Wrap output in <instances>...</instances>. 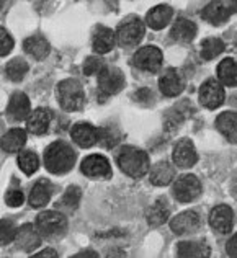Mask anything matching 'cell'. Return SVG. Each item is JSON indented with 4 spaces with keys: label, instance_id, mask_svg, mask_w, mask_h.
Returning a JSON list of instances; mask_svg holds the SVG:
<instances>
[{
    "label": "cell",
    "instance_id": "cell-1",
    "mask_svg": "<svg viewBox=\"0 0 237 258\" xmlns=\"http://www.w3.org/2000/svg\"><path fill=\"white\" fill-rule=\"evenodd\" d=\"M76 164V152L74 149L63 141H56L46 149L44 165L54 175H64Z\"/></svg>",
    "mask_w": 237,
    "mask_h": 258
},
{
    "label": "cell",
    "instance_id": "cell-2",
    "mask_svg": "<svg viewBox=\"0 0 237 258\" xmlns=\"http://www.w3.org/2000/svg\"><path fill=\"white\" fill-rule=\"evenodd\" d=\"M116 164L131 178H141L149 172V157L136 147H123L116 157Z\"/></svg>",
    "mask_w": 237,
    "mask_h": 258
},
{
    "label": "cell",
    "instance_id": "cell-3",
    "mask_svg": "<svg viewBox=\"0 0 237 258\" xmlns=\"http://www.w3.org/2000/svg\"><path fill=\"white\" fill-rule=\"evenodd\" d=\"M57 101L61 108L66 111L82 110L84 101H85L84 87L74 79L63 80V82L57 85Z\"/></svg>",
    "mask_w": 237,
    "mask_h": 258
},
{
    "label": "cell",
    "instance_id": "cell-4",
    "mask_svg": "<svg viewBox=\"0 0 237 258\" xmlns=\"http://www.w3.org/2000/svg\"><path fill=\"white\" fill-rule=\"evenodd\" d=\"M36 229L43 239H63L67 232V217L57 211H44L36 217Z\"/></svg>",
    "mask_w": 237,
    "mask_h": 258
},
{
    "label": "cell",
    "instance_id": "cell-5",
    "mask_svg": "<svg viewBox=\"0 0 237 258\" xmlns=\"http://www.w3.org/2000/svg\"><path fill=\"white\" fill-rule=\"evenodd\" d=\"M144 33H146V23L141 18L138 17L128 18L120 25V28L116 31V41L125 47L136 46L144 38Z\"/></svg>",
    "mask_w": 237,
    "mask_h": 258
},
{
    "label": "cell",
    "instance_id": "cell-6",
    "mask_svg": "<svg viewBox=\"0 0 237 258\" xmlns=\"http://www.w3.org/2000/svg\"><path fill=\"white\" fill-rule=\"evenodd\" d=\"M201 181L198 176L192 173L182 175L180 178L173 183V196L180 203H192L201 195Z\"/></svg>",
    "mask_w": 237,
    "mask_h": 258
},
{
    "label": "cell",
    "instance_id": "cell-7",
    "mask_svg": "<svg viewBox=\"0 0 237 258\" xmlns=\"http://www.w3.org/2000/svg\"><path fill=\"white\" fill-rule=\"evenodd\" d=\"M198 97H200V103L205 108H208V110H216V108L224 103L226 92L219 80L209 79L200 87Z\"/></svg>",
    "mask_w": 237,
    "mask_h": 258
},
{
    "label": "cell",
    "instance_id": "cell-8",
    "mask_svg": "<svg viewBox=\"0 0 237 258\" xmlns=\"http://www.w3.org/2000/svg\"><path fill=\"white\" fill-rule=\"evenodd\" d=\"M162 60H164L162 51L155 46L141 47L133 56V64L136 66L139 71H144V72H157L162 66Z\"/></svg>",
    "mask_w": 237,
    "mask_h": 258
},
{
    "label": "cell",
    "instance_id": "cell-9",
    "mask_svg": "<svg viewBox=\"0 0 237 258\" xmlns=\"http://www.w3.org/2000/svg\"><path fill=\"white\" fill-rule=\"evenodd\" d=\"M237 12V2H211L203 9V20L214 26L226 23L229 17Z\"/></svg>",
    "mask_w": 237,
    "mask_h": 258
},
{
    "label": "cell",
    "instance_id": "cell-10",
    "mask_svg": "<svg viewBox=\"0 0 237 258\" xmlns=\"http://www.w3.org/2000/svg\"><path fill=\"white\" fill-rule=\"evenodd\" d=\"M125 87V74L116 67H105L98 76V90L110 97L123 90Z\"/></svg>",
    "mask_w": 237,
    "mask_h": 258
},
{
    "label": "cell",
    "instance_id": "cell-11",
    "mask_svg": "<svg viewBox=\"0 0 237 258\" xmlns=\"http://www.w3.org/2000/svg\"><path fill=\"white\" fill-rule=\"evenodd\" d=\"M80 170L89 178H110L111 176L110 162L103 155L98 154L85 157L82 164H80Z\"/></svg>",
    "mask_w": 237,
    "mask_h": 258
},
{
    "label": "cell",
    "instance_id": "cell-12",
    "mask_svg": "<svg viewBox=\"0 0 237 258\" xmlns=\"http://www.w3.org/2000/svg\"><path fill=\"white\" fill-rule=\"evenodd\" d=\"M232 224H234V213L227 205H218L209 213V226L218 234L231 232Z\"/></svg>",
    "mask_w": 237,
    "mask_h": 258
},
{
    "label": "cell",
    "instance_id": "cell-13",
    "mask_svg": "<svg viewBox=\"0 0 237 258\" xmlns=\"http://www.w3.org/2000/svg\"><path fill=\"white\" fill-rule=\"evenodd\" d=\"M173 164L180 168H190L198 162V154L190 139H182L173 149Z\"/></svg>",
    "mask_w": 237,
    "mask_h": 258
},
{
    "label": "cell",
    "instance_id": "cell-14",
    "mask_svg": "<svg viewBox=\"0 0 237 258\" xmlns=\"http://www.w3.org/2000/svg\"><path fill=\"white\" fill-rule=\"evenodd\" d=\"M185 82L177 69H167L162 77L159 79V90L165 95V97H179L184 92Z\"/></svg>",
    "mask_w": 237,
    "mask_h": 258
},
{
    "label": "cell",
    "instance_id": "cell-15",
    "mask_svg": "<svg viewBox=\"0 0 237 258\" xmlns=\"http://www.w3.org/2000/svg\"><path fill=\"white\" fill-rule=\"evenodd\" d=\"M114 43H116V35L110 28H106V26L97 25V28L92 33L93 51L97 54H106L114 47Z\"/></svg>",
    "mask_w": 237,
    "mask_h": 258
},
{
    "label": "cell",
    "instance_id": "cell-16",
    "mask_svg": "<svg viewBox=\"0 0 237 258\" xmlns=\"http://www.w3.org/2000/svg\"><path fill=\"white\" fill-rule=\"evenodd\" d=\"M200 227V214L196 211H185L175 216L170 221V229L172 232L177 235H185L192 234Z\"/></svg>",
    "mask_w": 237,
    "mask_h": 258
},
{
    "label": "cell",
    "instance_id": "cell-17",
    "mask_svg": "<svg viewBox=\"0 0 237 258\" xmlns=\"http://www.w3.org/2000/svg\"><path fill=\"white\" fill-rule=\"evenodd\" d=\"M196 33H198V28L196 25L188 18H179L177 22L172 25V30H170V38L172 41L179 43V44H188L192 43Z\"/></svg>",
    "mask_w": 237,
    "mask_h": 258
},
{
    "label": "cell",
    "instance_id": "cell-18",
    "mask_svg": "<svg viewBox=\"0 0 237 258\" xmlns=\"http://www.w3.org/2000/svg\"><path fill=\"white\" fill-rule=\"evenodd\" d=\"M71 136L74 142L80 147H92L93 144H98V127H95L89 123H79L72 126Z\"/></svg>",
    "mask_w": 237,
    "mask_h": 258
},
{
    "label": "cell",
    "instance_id": "cell-19",
    "mask_svg": "<svg viewBox=\"0 0 237 258\" xmlns=\"http://www.w3.org/2000/svg\"><path fill=\"white\" fill-rule=\"evenodd\" d=\"M173 17V9L168 5H157L149 10L146 17V26L152 30H164L167 25H170Z\"/></svg>",
    "mask_w": 237,
    "mask_h": 258
},
{
    "label": "cell",
    "instance_id": "cell-20",
    "mask_svg": "<svg viewBox=\"0 0 237 258\" xmlns=\"http://www.w3.org/2000/svg\"><path fill=\"white\" fill-rule=\"evenodd\" d=\"M51 121H52V113L49 110H46V108H38V110L33 111L30 114V118L26 119V129H28L31 134L41 136L47 133Z\"/></svg>",
    "mask_w": 237,
    "mask_h": 258
},
{
    "label": "cell",
    "instance_id": "cell-21",
    "mask_svg": "<svg viewBox=\"0 0 237 258\" xmlns=\"http://www.w3.org/2000/svg\"><path fill=\"white\" fill-rule=\"evenodd\" d=\"M7 114L15 119V121H23L30 118V98L25 93H15L12 95V98L7 106Z\"/></svg>",
    "mask_w": 237,
    "mask_h": 258
},
{
    "label": "cell",
    "instance_id": "cell-22",
    "mask_svg": "<svg viewBox=\"0 0 237 258\" xmlns=\"http://www.w3.org/2000/svg\"><path fill=\"white\" fill-rule=\"evenodd\" d=\"M216 127H218V131L229 142L237 144V113L234 111L221 113L218 119H216Z\"/></svg>",
    "mask_w": 237,
    "mask_h": 258
},
{
    "label": "cell",
    "instance_id": "cell-23",
    "mask_svg": "<svg viewBox=\"0 0 237 258\" xmlns=\"http://www.w3.org/2000/svg\"><path fill=\"white\" fill-rule=\"evenodd\" d=\"M52 186L47 180H38L31 188L28 203L31 208H44L51 200Z\"/></svg>",
    "mask_w": 237,
    "mask_h": 258
},
{
    "label": "cell",
    "instance_id": "cell-24",
    "mask_svg": "<svg viewBox=\"0 0 237 258\" xmlns=\"http://www.w3.org/2000/svg\"><path fill=\"white\" fill-rule=\"evenodd\" d=\"M175 170L168 162H159L149 172V180L154 186H167L173 181Z\"/></svg>",
    "mask_w": 237,
    "mask_h": 258
},
{
    "label": "cell",
    "instance_id": "cell-25",
    "mask_svg": "<svg viewBox=\"0 0 237 258\" xmlns=\"http://www.w3.org/2000/svg\"><path fill=\"white\" fill-rule=\"evenodd\" d=\"M25 51L30 54L31 57H35L36 60H43L47 57V54L51 51V46L47 43V39L41 35H33L30 38L25 39L23 43Z\"/></svg>",
    "mask_w": 237,
    "mask_h": 258
},
{
    "label": "cell",
    "instance_id": "cell-26",
    "mask_svg": "<svg viewBox=\"0 0 237 258\" xmlns=\"http://www.w3.org/2000/svg\"><path fill=\"white\" fill-rule=\"evenodd\" d=\"M168 217H170V206L164 198L155 201L147 211V221L152 227H159L162 224H165Z\"/></svg>",
    "mask_w": 237,
    "mask_h": 258
},
{
    "label": "cell",
    "instance_id": "cell-27",
    "mask_svg": "<svg viewBox=\"0 0 237 258\" xmlns=\"http://www.w3.org/2000/svg\"><path fill=\"white\" fill-rule=\"evenodd\" d=\"M17 242L23 250L30 252V250L36 248L39 245V242H41V234H39V230L35 229L33 226H23V227H20L17 232Z\"/></svg>",
    "mask_w": 237,
    "mask_h": 258
},
{
    "label": "cell",
    "instance_id": "cell-28",
    "mask_svg": "<svg viewBox=\"0 0 237 258\" xmlns=\"http://www.w3.org/2000/svg\"><path fill=\"white\" fill-rule=\"evenodd\" d=\"M179 256H188V258H198V256H209L211 255V248H209L205 242L201 240H188L179 243L177 250Z\"/></svg>",
    "mask_w": 237,
    "mask_h": 258
},
{
    "label": "cell",
    "instance_id": "cell-29",
    "mask_svg": "<svg viewBox=\"0 0 237 258\" xmlns=\"http://www.w3.org/2000/svg\"><path fill=\"white\" fill-rule=\"evenodd\" d=\"M219 82L226 87H237V60L232 57H226L218 66Z\"/></svg>",
    "mask_w": 237,
    "mask_h": 258
},
{
    "label": "cell",
    "instance_id": "cell-30",
    "mask_svg": "<svg viewBox=\"0 0 237 258\" xmlns=\"http://www.w3.org/2000/svg\"><path fill=\"white\" fill-rule=\"evenodd\" d=\"M26 142V131L23 129H10L2 138V149L5 152H18Z\"/></svg>",
    "mask_w": 237,
    "mask_h": 258
},
{
    "label": "cell",
    "instance_id": "cell-31",
    "mask_svg": "<svg viewBox=\"0 0 237 258\" xmlns=\"http://www.w3.org/2000/svg\"><path fill=\"white\" fill-rule=\"evenodd\" d=\"M121 133L120 127L114 124H105L98 127V144L105 149H113L120 142Z\"/></svg>",
    "mask_w": 237,
    "mask_h": 258
},
{
    "label": "cell",
    "instance_id": "cell-32",
    "mask_svg": "<svg viewBox=\"0 0 237 258\" xmlns=\"http://www.w3.org/2000/svg\"><path fill=\"white\" fill-rule=\"evenodd\" d=\"M28 71H30L28 62H26V60L22 59V57L12 59L10 62L7 64V67H5L7 77H9L10 80H13V82H22L26 74H28Z\"/></svg>",
    "mask_w": 237,
    "mask_h": 258
},
{
    "label": "cell",
    "instance_id": "cell-33",
    "mask_svg": "<svg viewBox=\"0 0 237 258\" xmlns=\"http://www.w3.org/2000/svg\"><path fill=\"white\" fill-rule=\"evenodd\" d=\"M222 51H224V43H222L219 38H206L200 47V54L205 60H213L214 57H218Z\"/></svg>",
    "mask_w": 237,
    "mask_h": 258
},
{
    "label": "cell",
    "instance_id": "cell-34",
    "mask_svg": "<svg viewBox=\"0 0 237 258\" xmlns=\"http://www.w3.org/2000/svg\"><path fill=\"white\" fill-rule=\"evenodd\" d=\"M18 167L26 175H33L39 167V157L33 151H23L18 155Z\"/></svg>",
    "mask_w": 237,
    "mask_h": 258
},
{
    "label": "cell",
    "instance_id": "cell-35",
    "mask_svg": "<svg viewBox=\"0 0 237 258\" xmlns=\"http://www.w3.org/2000/svg\"><path fill=\"white\" fill-rule=\"evenodd\" d=\"M187 108H188V101H182L179 106H175L173 110L168 111L167 118H165L167 127H173V126L180 124L182 121L187 118Z\"/></svg>",
    "mask_w": 237,
    "mask_h": 258
},
{
    "label": "cell",
    "instance_id": "cell-36",
    "mask_svg": "<svg viewBox=\"0 0 237 258\" xmlns=\"http://www.w3.org/2000/svg\"><path fill=\"white\" fill-rule=\"evenodd\" d=\"M105 62L97 56H92V57H87L85 62L82 66V71L85 76H100V72L105 69Z\"/></svg>",
    "mask_w": 237,
    "mask_h": 258
},
{
    "label": "cell",
    "instance_id": "cell-37",
    "mask_svg": "<svg viewBox=\"0 0 237 258\" xmlns=\"http://www.w3.org/2000/svg\"><path fill=\"white\" fill-rule=\"evenodd\" d=\"M80 198H82V191H80V188L79 186H69L66 189V193H64V198H63V203L67 206V208H71L72 211L74 209H77L79 208V203H80Z\"/></svg>",
    "mask_w": 237,
    "mask_h": 258
},
{
    "label": "cell",
    "instance_id": "cell-38",
    "mask_svg": "<svg viewBox=\"0 0 237 258\" xmlns=\"http://www.w3.org/2000/svg\"><path fill=\"white\" fill-rule=\"evenodd\" d=\"M17 232L18 230L10 221L4 219L2 224H0V240H2V243H5V245L17 239Z\"/></svg>",
    "mask_w": 237,
    "mask_h": 258
},
{
    "label": "cell",
    "instance_id": "cell-39",
    "mask_svg": "<svg viewBox=\"0 0 237 258\" xmlns=\"http://www.w3.org/2000/svg\"><path fill=\"white\" fill-rule=\"evenodd\" d=\"M23 201H25V195L22 189H18V188H12L7 191L5 195V203L9 206L12 208H18V206H22L23 205Z\"/></svg>",
    "mask_w": 237,
    "mask_h": 258
},
{
    "label": "cell",
    "instance_id": "cell-40",
    "mask_svg": "<svg viewBox=\"0 0 237 258\" xmlns=\"http://www.w3.org/2000/svg\"><path fill=\"white\" fill-rule=\"evenodd\" d=\"M13 47V39L10 36V33L7 30H0V54L7 56Z\"/></svg>",
    "mask_w": 237,
    "mask_h": 258
},
{
    "label": "cell",
    "instance_id": "cell-41",
    "mask_svg": "<svg viewBox=\"0 0 237 258\" xmlns=\"http://www.w3.org/2000/svg\"><path fill=\"white\" fill-rule=\"evenodd\" d=\"M227 253L231 256H237V234L232 235L227 242Z\"/></svg>",
    "mask_w": 237,
    "mask_h": 258
},
{
    "label": "cell",
    "instance_id": "cell-42",
    "mask_svg": "<svg viewBox=\"0 0 237 258\" xmlns=\"http://www.w3.org/2000/svg\"><path fill=\"white\" fill-rule=\"evenodd\" d=\"M35 256H57V253H56V250L47 248V250H41V252L36 253Z\"/></svg>",
    "mask_w": 237,
    "mask_h": 258
},
{
    "label": "cell",
    "instance_id": "cell-43",
    "mask_svg": "<svg viewBox=\"0 0 237 258\" xmlns=\"http://www.w3.org/2000/svg\"><path fill=\"white\" fill-rule=\"evenodd\" d=\"M76 256H97V253H95V252H80Z\"/></svg>",
    "mask_w": 237,
    "mask_h": 258
}]
</instances>
